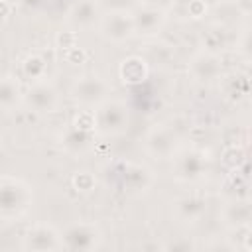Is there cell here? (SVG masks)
Here are the masks:
<instances>
[{
    "instance_id": "1",
    "label": "cell",
    "mask_w": 252,
    "mask_h": 252,
    "mask_svg": "<svg viewBox=\"0 0 252 252\" xmlns=\"http://www.w3.org/2000/svg\"><path fill=\"white\" fill-rule=\"evenodd\" d=\"M128 124L126 106L118 100H102L94 110V126L102 134H120Z\"/></svg>"
},
{
    "instance_id": "2",
    "label": "cell",
    "mask_w": 252,
    "mask_h": 252,
    "mask_svg": "<svg viewBox=\"0 0 252 252\" xmlns=\"http://www.w3.org/2000/svg\"><path fill=\"white\" fill-rule=\"evenodd\" d=\"M108 91H110V87L104 79H100L96 75H85L75 81L71 94L81 104H98L106 98Z\"/></svg>"
},
{
    "instance_id": "3",
    "label": "cell",
    "mask_w": 252,
    "mask_h": 252,
    "mask_svg": "<svg viewBox=\"0 0 252 252\" xmlns=\"http://www.w3.org/2000/svg\"><path fill=\"white\" fill-rule=\"evenodd\" d=\"M102 32L112 41H124L136 32L134 30V20L128 12H110L102 20Z\"/></svg>"
},
{
    "instance_id": "4",
    "label": "cell",
    "mask_w": 252,
    "mask_h": 252,
    "mask_svg": "<svg viewBox=\"0 0 252 252\" xmlns=\"http://www.w3.org/2000/svg\"><path fill=\"white\" fill-rule=\"evenodd\" d=\"M28 104L37 112H51L57 106V91L47 83H35L26 94Z\"/></svg>"
},
{
    "instance_id": "5",
    "label": "cell",
    "mask_w": 252,
    "mask_h": 252,
    "mask_svg": "<svg viewBox=\"0 0 252 252\" xmlns=\"http://www.w3.org/2000/svg\"><path fill=\"white\" fill-rule=\"evenodd\" d=\"M191 73L199 81H213L220 73V59L215 53H201L191 61Z\"/></svg>"
},
{
    "instance_id": "6",
    "label": "cell",
    "mask_w": 252,
    "mask_h": 252,
    "mask_svg": "<svg viewBox=\"0 0 252 252\" xmlns=\"http://www.w3.org/2000/svg\"><path fill=\"white\" fill-rule=\"evenodd\" d=\"M26 199H28L26 187L18 183L0 185V211L2 213H16L18 209L26 207Z\"/></svg>"
},
{
    "instance_id": "7",
    "label": "cell",
    "mask_w": 252,
    "mask_h": 252,
    "mask_svg": "<svg viewBox=\"0 0 252 252\" xmlns=\"http://www.w3.org/2000/svg\"><path fill=\"white\" fill-rule=\"evenodd\" d=\"M146 146L148 150L154 154V156H159V158H167L171 152H173V146H175V138L171 136V132L163 130V128H156L150 132L148 140H146Z\"/></svg>"
},
{
    "instance_id": "8",
    "label": "cell",
    "mask_w": 252,
    "mask_h": 252,
    "mask_svg": "<svg viewBox=\"0 0 252 252\" xmlns=\"http://www.w3.org/2000/svg\"><path fill=\"white\" fill-rule=\"evenodd\" d=\"M134 20V30H138L140 33H156L163 22V14L158 8H144L142 12H138V16L132 18Z\"/></svg>"
},
{
    "instance_id": "9",
    "label": "cell",
    "mask_w": 252,
    "mask_h": 252,
    "mask_svg": "<svg viewBox=\"0 0 252 252\" xmlns=\"http://www.w3.org/2000/svg\"><path fill=\"white\" fill-rule=\"evenodd\" d=\"M203 171V156L197 152H185L177 159V175L181 179H195Z\"/></svg>"
},
{
    "instance_id": "10",
    "label": "cell",
    "mask_w": 252,
    "mask_h": 252,
    "mask_svg": "<svg viewBox=\"0 0 252 252\" xmlns=\"http://www.w3.org/2000/svg\"><path fill=\"white\" fill-rule=\"evenodd\" d=\"M146 73H148V69H146L144 59H140V57H128V59L122 61L120 77H122L124 83H130V85L140 83V81L146 79Z\"/></svg>"
},
{
    "instance_id": "11",
    "label": "cell",
    "mask_w": 252,
    "mask_h": 252,
    "mask_svg": "<svg viewBox=\"0 0 252 252\" xmlns=\"http://www.w3.org/2000/svg\"><path fill=\"white\" fill-rule=\"evenodd\" d=\"M94 18H96V4L93 0H83L75 4V8L71 10V22L77 26H91Z\"/></svg>"
},
{
    "instance_id": "12",
    "label": "cell",
    "mask_w": 252,
    "mask_h": 252,
    "mask_svg": "<svg viewBox=\"0 0 252 252\" xmlns=\"http://www.w3.org/2000/svg\"><path fill=\"white\" fill-rule=\"evenodd\" d=\"M20 100V87L14 79L2 77L0 79V108H12Z\"/></svg>"
},
{
    "instance_id": "13",
    "label": "cell",
    "mask_w": 252,
    "mask_h": 252,
    "mask_svg": "<svg viewBox=\"0 0 252 252\" xmlns=\"http://www.w3.org/2000/svg\"><path fill=\"white\" fill-rule=\"evenodd\" d=\"M94 236H96V230H94L93 226H85V224L73 226V228L67 232V240L71 242L73 248H87L89 244H87L85 240H87V238L94 240Z\"/></svg>"
},
{
    "instance_id": "14",
    "label": "cell",
    "mask_w": 252,
    "mask_h": 252,
    "mask_svg": "<svg viewBox=\"0 0 252 252\" xmlns=\"http://www.w3.org/2000/svg\"><path fill=\"white\" fill-rule=\"evenodd\" d=\"M43 71H45V63H43V59H41V57L32 55V57H28V59H26V63H24V73H26L30 79H33V81L37 83V81L41 79Z\"/></svg>"
},
{
    "instance_id": "15",
    "label": "cell",
    "mask_w": 252,
    "mask_h": 252,
    "mask_svg": "<svg viewBox=\"0 0 252 252\" xmlns=\"http://www.w3.org/2000/svg\"><path fill=\"white\" fill-rule=\"evenodd\" d=\"M93 128H94V112H91V110L79 112V116L75 118V130L91 132Z\"/></svg>"
},
{
    "instance_id": "16",
    "label": "cell",
    "mask_w": 252,
    "mask_h": 252,
    "mask_svg": "<svg viewBox=\"0 0 252 252\" xmlns=\"http://www.w3.org/2000/svg\"><path fill=\"white\" fill-rule=\"evenodd\" d=\"M179 209L183 211L185 217L193 219V217H197L203 211V203L197 201V199H183V201H179Z\"/></svg>"
},
{
    "instance_id": "17",
    "label": "cell",
    "mask_w": 252,
    "mask_h": 252,
    "mask_svg": "<svg viewBox=\"0 0 252 252\" xmlns=\"http://www.w3.org/2000/svg\"><path fill=\"white\" fill-rule=\"evenodd\" d=\"M248 217H250V209H248L246 203H236V205H232V207L228 209V220L238 219L236 222H246Z\"/></svg>"
},
{
    "instance_id": "18",
    "label": "cell",
    "mask_w": 252,
    "mask_h": 252,
    "mask_svg": "<svg viewBox=\"0 0 252 252\" xmlns=\"http://www.w3.org/2000/svg\"><path fill=\"white\" fill-rule=\"evenodd\" d=\"M98 4H102L110 12H128L136 4V0H98Z\"/></svg>"
},
{
    "instance_id": "19",
    "label": "cell",
    "mask_w": 252,
    "mask_h": 252,
    "mask_svg": "<svg viewBox=\"0 0 252 252\" xmlns=\"http://www.w3.org/2000/svg\"><path fill=\"white\" fill-rule=\"evenodd\" d=\"M93 183H94V179H93V175L87 173V171H81V173L75 177V185H77L81 191H89V189L93 187Z\"/></svg>"
},
{
    "instance_id": "20",
    "label": "cell",
    "mask_w": 252,
    "mask_h": 252,
    "mask_svg": "<svg viewBox=\"0 0 252 252\" xmlns=\"http://www.w3.org/2000/svg\"><path fill=\"white\" fill-rule=\"evenodd\" d=\"M57 41H59V45H61V47H65V49H71V47H75V35H73V33H65V35H59V37H57Z\"/></svg>"
},
{
    "instance_id": "21",
    "label": "cell",
    "mask_w": 252,
    "mask_h": 252,
    "mask_svg": "<svg viewBox=\"0 0 252 252\" xmlns=\"http://www.w3.org/2000/svg\"><path fill=\"white\" fill-rule=\"evenodd\" d=\"M8 14H10V4L6 0H0V20L6 18Z\"/></svg>"
}]
</instances>
